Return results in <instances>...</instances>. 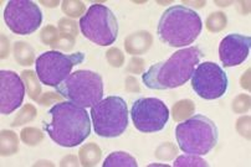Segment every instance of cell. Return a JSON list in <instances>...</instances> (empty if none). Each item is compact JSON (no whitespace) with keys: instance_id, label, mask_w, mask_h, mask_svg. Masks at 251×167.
Instances as JSON below:
<instances>
[{"instance_id":"7c38bea8","label":"cell","mask_w":251,"mask_h":167,"mask_svg":"<svg viewBox=\"0 0 251 167\" xmlns=\"http://www.w3.org/2000/svg\"><path fill=\"white\" fill-rule=\"evenodd\" d=\"M25 97V84L19 74L13 71L0 72V113L11 114L20 108Z\"/></svg>"},{"instance_id":"30bf717a","label":"cell","mask_w":251,"mask_h":167,"mask_svg":"<svg viewBox=\"0 0 251 167\" xmlns=\"http://www.w3.org/2000/svg\"><path fill=\"white\" fill-rule=\"evenodd\" d=\"M190 80L194 92L205 101H214L224 96L229 84L224 69L214 62L199 63Z\"/></svg>"},{"instance_id":"8fae6325","label":"cell","mask_w":251,"mask_h":167,"mask_svg":"<svg viewBox=\"0 0 251 167\" xmlns=\"http://www.w3.org/2000/svg\"><path fill=\"white\" fill-rule=\"evenodd\" d=\"M5 24L14 34L31 35L40 27L43 13L36 3L30 0H10L4 10Z\"/></svg>"},{"instance_id":"7a4b0ae2","label":"cell","mask_w":251,"mask_h":167,"mask_svg":"<svg viewBox=\"0 0 251 167\" xmlns=\"http://www.w3.org/2000/svg\"><path fill=\"white\" fill-rule=\"evenodd\" d=\"M203 52L197 46L176 51L167 61L153 64L143 76L142 81L150 89H173L184 85L192 78Z\"/></svg>"},{"instance_id":"52a82bcc","label":"cell","mask_w":251,"mask_h":167,"mask_svg":"<svg viewBox=\"0 0 251 167\" xmlns=\"http://www.w3.org/2000/svg\"><path fill=\"white\" fill-rule=\"evenodd\" d=\"M80 30L86 39L99 46H111L118 37V21L110 8L94 4L80 19Z\"/></svg>"},{"instance_id":"8992f818","label":"cell","mask_w":251,"mask_h":167,"mask_svg":"<svg viewBox=\"0 0 251 167\" xmlns=\"http://www.w3.org/2000/svg\"><path fill=\"white\" fill-rule=\"evenodd\" d=\"M95 133L101 138H117L128 126V108L122 97L111 96L91 108Z\"/></svg>"},{"instance_id":"277c9868","label":"cell","mask_w":251,"mask_h":167,"mask_svg":"<svg viewBox=\"0 0 251 167\" xmlns=\"http://www.w3.org/2000/svg\"><path fill=\"white\" fill-rule=\"evenodd\" d=\"M176 138L183 152L204 156L217 146L219 130L208 117L197 114L176 125Z\"/></svg>"},{"instance_id":"6da1fadb","label":"cell","mask_w":251,"mask_h":167,"mask_svg":"<svg viewBox=\"0 0 251 167\" xmlns=\"http://www.w3.org/2000/svg\"><path fill=\"white\" fill-rule=\"evenodd\" d=\"M50 120L44 129L53 143L62 147H76L91 134L90 115L85 108L71 102L55 104L49 110Z\"/></svg>"},{"instance_id":"ba28073f","label":"cell","mask_w":251,"mask_h":167,"mask_svg":"<svg viewBox=\"0 0 251 167\" xmlns=\"http://www.w3.org/2000/svg\"><path fill=\"white\" fill-rule=\"evenodd\" d=\"M83 60L85 53L82 52L65 55L59 51H48L41 53L35 61L39 81L43 84L56 88L71 74V69L82 63Z\"/></svg>"},{"instance_id":"9a60e30c","label":"cell","mask_w":251,"mask_h":167,"mask_svg":"<svg viewBox=\"0 0 251 167\" xmlns=\"http://www.w3.org/2000/svg\"><path fill=\"white\" fill-rule=\"evenodd\" d=\"M174 167H208L209 164L205 160L201 159L198 155H183V156H179L178 159L174 161Z\"/></svg>"},{"instance_id":"5b68a950","label":"cell","mask_w":251,"mask_h":167,"mask_svg":"<svg viewBox=\"0 0 251 167\" xmlns=\"http://www.w3.org/2000/svg\"><path fill=\"white\" fill-rule=\"evenodd\" d=\"M56 92L67 102L85 109L92 108L103 98V80L96 72L78 69L57 85Z\"/></svg>"},{"instance_id":"9c48e42d","label":"cell","mask_w":251,"mask_h":167,"mask_svg":"<svg viewBox=\"0 0 251 167\" xmlns=\"http://www.w3.org/2000/svg\"><path fill=\"white\" fill-rule=\"evenodd\" d=\"M129 115L138 131L157 133L168 123L169 109L158 98H139L132 104Z\"/></svg>"},{"instance_id":"3957f363","label":"cell","mask_w":251,"mask_h":167,"mask_svg":"<svg viewBox=\"0 0 251 167\" xmlns=\"http://www.w3.org/2000/svg\"><path fill=\"white\" fill-rule=\"evenodd\" d=\"M203 29L199 14L185 5H174L167 9L158 22L160 41L171 47L192 45Z\"/></svg>"},{"instance_id":"4fadbf2b","label":"cell","mask_w":251,"mask_h":167,"mask_svg":"<svg viewBox=\"0 0 251 167\" xmlns=\"http://www.w3.org/2000/svg\"><path fill=\"white\" fill-rule=\"evenodd\" d=\"M251 37L248 35H226L219 45V57L225 67H235L244 63L250 53Z\"/></svg>"},{"instance_id":"5bb4252c","label":"cell","mask_w":251,"mask_h":167,"mask_svg":"<svg viewBox=\"0 0 251 167\" xmlns=\"http://www.w3.org/2000/svg\"><path fill=\"white\" fill-rule=\"evenodd\" d=\"M103 167H137V160L127 152L116 151L104 160Z\"/></svg>"}]
</instances>
